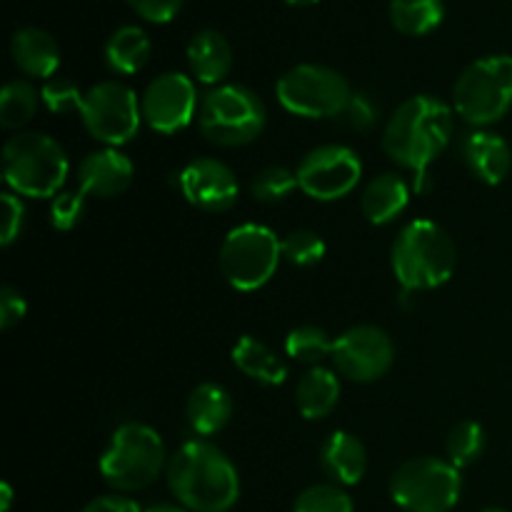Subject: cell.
<instances>
[{
  "label": "cell",
  "instance_id": "obj_1",
  "mask_svg": "<svg viewBox=\"0 0 512 512\" xmlns=\"http://www.w3.org/2000/svg\"><path fill=\"white\" fill-rule=\"evenodd\" d=\"M168 488L188 512H228L240 498L233 460L205 438L188 440L168 460Z\"/></svg>",
  "mask_w": 512,
  "mask_h": 512
},
{
  "label": "cell",
  "instance_id": "obj_2",
  "mask_svg": "<svg viewBox=\"0 0 512 512\" xmlns=\"http://www.w3.org/2000/svg\"><path fill=\"white\" fill-rule=\"evenodd\" d=\"M455 133V110L438 95H413L395 108L383 128V153L410 173H423L440 158Z\"/></svg>",
  "mask_w": 512,
  "mask_h": 512
},
{
  "label": "cell",
  "instance_id": "obj_3",
  "mask_svg": "<svg viewBox=\"0 0 512 512\" xmlns=\"http://www.w3.org/2000/svg\"><path fill=\"white\" fill-rule=\"evenodd\" d=\"M390 265L405 293L433 290L448 283L458 265V248L448 230L435 220H410L395 235Z\"/></svg>",
  "mask_w": 512,
  "mask_h": 512
},
{
  "label": "cell",
  "instance_id": "obj_4",
  "mask_svg": "<svg viewBox=\"0 0 512 512\" xmlns=\"http://www.w3.org/2000/svg\"><path fill=\"white\" fill-rule=\"evenodd\" d=\"M63 145L38 130H20L3 145V178L15 195L55 198L68 178Z\"/></svg>",
  "mask_w": 512,
  "mask_h": 512
},
{
  "label": "cell",
  "instance_id": "obj_5",
  "mask_svg": "<svg viewBox=\"0 0 512 512\" xmlns=\"http://www.w3.org/2000/svg\"><path fill=\"white\" fill-rule=\"evenodd\" d=\"M165 443L150 425L123 423L100 455V475L118 493L145 490L168 470Z\"/></svg>",
  "mask_w": 512,
  "mask_h": 512
},
{
  "label": "cell",
  "instance_id": "obj_6",
  "mask_svg": "<svg viewBox=\"0 0 512 512\" xmlns=\"http://www.w3.org/2000/svg\"><path fill=\"white\" fill-rule=\"evenodd\" d=\"M268 110L253 88L223 83L200 100V133L220 148H243L265 128Z\"/></svg>",
  "mask_w": 512,
  "mask_h": 512
},
{
  "label": "cell",
  "instance_id": "obj_7",
  "mask_svg": "<svg viewBox=\"0 0 512 512\" xmlns=\"http://www.w3.org/2000/svg\"><path fill=\"white\" fill-rule=\"evenodd\" d=\"M512 108V55H485L470 63L453 85L455 115L488 128Z\"/></svg>",
  "mask_w": 512,
  "mask_h": 512
},
{
  "label": "cell",
  "instance_id": "obj_8",
  "mask_svg": "<svg viewBox=\"0 0 512 512\" xmlns=\"http://www.w3.org/2000/svg\"><path fill=\"white\" fill-rule=\"evenodd\" d=\"M280 258H283V248L273 230L258 223H243L225 235L218 265L230 288L240 293H253L270 283Z\"/></svg>",
  "mask_w": 512,
  "mask_h": 512
},
{
  "label": "cell",
  "instance_id": "obj_9",
  "mask_svg": "<svg viewBox=\"0 0 512 512\" xmlns=\"http://www.w3.org/2000/svg\"><path fill=\"white\" fill-rule=\"evenodd\" d=\"M460 493V470L433 455L405 460L390 475V498L405 512H450L458 505Z\"/></svg>",
  "mask_w": 512,
  "mask_h": 512
},
{
  "label": "cell",
  "instance_id": "obj_10",
  "mask_svg": "<svg viewBox=\"0 0 512 512\" xmlns=\"http://www.w3.org/2000/svg\"><path fill=\"white\" fill-rule=\"evenodd\" d=\"M280 105L300 118H338L348 108L350 83L328 65L300 63L275 85Z\"/></svg>",
  "mask_w": 512,
  "mask_h": 512
},
{
  "label": "cell",
  "instance_id": "obj_11",
  "mask_svg": "<svg viewBox=\"0 0 512 512\" xmlns=\"http://www.w3.org/2000/svg\"><path fill=\"white\" fill-rule=\"evenodd\" d=\"M80 120L95 140L105 143V148H120L138 135L143 110L130 85L103 80L85 93Z\"/></svg>",
  "mask_w": 512,
  "mask_h": 512
},
{
  "label": "cell",
  "instance_id": "obj_12",
  "mask_svg": "<svg viewBox=\"0 0 512 512\" xmlns=\"http://www.w3.org/2000/svg\"><path fill=\"white\" fill-rule=\"evenodd\" d=\"M298 185L308 198L320 203H333L353 193L363 178V163L348 145H318L300 160Z\"/></svg>",
  "mask_w": 512,
  "mask_h": 512
},
{
  "label": "cell",
  "instance_id": "obj_13",
  "mask_svg": "<svg viewBox=\"0 0 512 512\" xmlns=\"http://www.w3.org/2000/svg\"><path fill=\"white\" fill-rule=\"evenodd\" d=\"M335 370L353 383H375L395 360V343L378 325H353L333 343Z\"/></svg>",
  "mask_w": 512,
  "mask_h": 512
},
{
  "label": "cell",
  "instance_id": "obj_14",
  "mask_svg": "<svg viewBox=\"0 0 512 512\" xmlns=\"http://www.w3.org/2000/svg\"><path fill=\"white\" fill-rule=\"evenodd\" d=\"M143 120L155 133L173 135L188 128L198 110V90L193 78L170 70L148 83L140 98Z\"/></svg>",
  "mask_w": 512,
  "mask_h": 512
},
{
  "label": "cell",
  "instance_id": "obj_15",
  "mask_svg": "<svg viewBox=\"0 0 512 512\" xmlns=\"http://www.w3.org/2000/svg\"><path fill=\"white\" fill-rule=\"evenodd\" d=\"M178 188L203 213H228L238 203L240 185L230 165L218 158H195L178 173Z\"/></svg>",
  "mask_w": 512,
  "mask_h": 512
},
{
  "label": "cell",
  "instance_id": "obj_16",
  "mask_svg": "<svg viewBox=\"0 0 512 512\" xmlns=\"http://www.w3.org/2000/svg\"><path fill=\"white\" fill-rule=\"evenodd\" d=\"M135 178L133 160L118 148H100L90 153L78 168V190L90 198L110 200L125 193Z\"/></svg>",
  "mask_w": 512,
  "mask_h": 512
},
{
  "label": "cell",
  "instance_id": "obj_17",
  "mask_svg": "<svg viewBox=\"0 0 512 512\" xmlns=\"http://www.w3.org/2000/svg\"><path fill=\"white\" fill-rule=\"evenodd\" d=\"M460 155H463V163L468 165L470 173L485 185H500L512 168V150L508 140L488 128H475L473 133L465 135Z\"/></svg>",
  "mask_w": 512,
  "mask_h": 512
},
{
  "label": "cell",
  "instance_id": "obj_18",
  "mask_svg": "<svg viewBox=\"0 0 512 512\" xmlns=\"http://www.w3.org/2000/svg\"><path fill=\"white\" fill-rule=\"evenodd\" d=\"M320 468L340 488L358 485L368 470V450L353 433L335 430L320 448Z\"/></svg>",
  "mask_w": 512,
  "mask_h": 512
},
{
  "label": "cell",
  "instance_id": "obj_19",
  "mask_svg": "<svg viewBox=\"0 0 512 512\" xmlns=\"http://www.w3.org/2000/svg\"><path fill=\"white\" fill-rule=\"evenodd\" d=\"M10 55L18 65L20 73L28 78L50 80L60 65V45L48 30L43 28H20L10 40Z\"/></svg>",
  "mask_w": 512,
  "mask_h": 512
},
{
  "label": "cell",
  "instance_id": "obj_20",
  "mask_svg": "<svg viewBox=\"0 0 512 512\" xmlns=\"http://www.w3.org/2000/svg\"><path fill=\"white\" fill-rule=\"evenodd\" d=\"M188 65L190 73L198 83L203 85H223L228 78L230 68H233V48H230L228 38L218 30H200L190 38L188 50Z\"/></svg>",
  "mask_w": 512,
  "mask_h": 512
},
{
  "label": "cell",
  "instance_id": "obj_21",
  "mask_svg": "<svg viewBox=\"0 0 512 512\" xmlns=\"http://www.w3.org/2000/svg\"><path fill=\"white\" fill-rule=\"evenodd\" d=\"M233 418V398L218 383H200L185 403V420L193 435L208 440L218 435Z\"/></svg>",
  "mask_w": 512,
  "mask_h": 512
},
{
  "label": "cell",
  "instance_id": "obj_22",
  "mask_svg": "<svg viewBox=\"0 0 512 512\" xmlns=\"http://www.w3.org/2000/svg\"><path fill=\"white\" fill-rule=\"evenodd\" d=\"M410 203V185L398 173L375 175L360 193V210L373 225H388Z\"/></svg>",
  "mask_w": 512,
  "mask_h": 512
},
{
  "label": "cell",
  "instance_id": "obj_23",
  "mask_svg": "<svg viewBox=\"0 0 512 512\" xmlns=\"http://www.w3.org/2000/svg\"><path fill=\"white\" fill-rule=\"evenodd\" d=\"M295 403L305 420L328 418L340 403V378L333 370L315 365L300 378L295 388Z\"/></svg>",
  "mask_w": 512,
  "mask_h": 512
},
{
  "label": "cell",
  "instance_id": "obj_24",
  "mask_svg": "<svg viewBox=\"0 0 512 512\" xmlns=\"http://www.w3.org/2000/svg\"><path fill=\"white\" fill-rule=\"evenodd\" d=\"M153 53L148 33L138 25H123L108 38L103 48V58L108 70L115 75H135L145 68Z\"/></svg>",
  "mask_w": 512,
  "mask_h": 512
},
{
  "label": "cell",
  "instance_id": "obj_25",
  "mask_svg": "<svg viewBox=\"0 0 512 512\" xmlns=\"http://www.w3.org/2000/svg\"><path fill=\"white\" fill-rule=\"evenodd\" d=\"M233 365L248 378L258 380L260 385H283L285 378H288V365L273 353L265 343H260L253 335H243L238 343L233 345Z\"/></svg>",
  "mask_w": 512,
  "mask_h": 512
},
{
  "label": "cell",
  "instance_id": "obj_26",
  "mask_svg": "<svg viewBox=\"0 0 512 512\" xmlns=\"http://www.w3.org/2000/svg\"><path fill=\"white\" fill-rule=\"evenodd\" d=\"M445 18L443 0H390V23L413 38L433 33Z\"/></svg>",
  "mask_w": 512,
  "mask_h": 512
},
{
  "label": "cell",
  "instance_id": "obj_27",
  "mask_svg": "<svg viewBox=\"0 0 512 512\" xmlns=\"http://www.w3.org/2000/svg\"><path fill=\"white\" fill-rule=\"evenodd\" d=\"M40 93L28 80H10L0 93V125L5 130H20L35 118L40 105Z\"/></svg>",
  "mask_w": 512,
  "mask_h": 512
},
{
  "label": "cell",
  "instance_id": "obj_28",
  "mask_svg": "<svg viewBox=\"0 0 512 512\" xmlns=\"http://www.w3.org/2000/svg\"><path fill=\"white\" fill-rule=\"evenodd\" d=\"M445 453H448V463H453L458 470L478 463L480 455L485 453L483 425L475 420H463V423L453 425L445 438Z\"/></svg>",
  "mask_w": 512,
  "mask_h": 512
},
{
  "label": "cell",
  "instance_id": "obj_29",
  "mask_svg": "<svg viewBox=\"0 0 512 512\" xmlns=\"http://www.w3.org/2000/svg\"><path fill=\"white\" fill-rule=\"evenodd\" d=\"M333 343L335 340H330V335L318 325H300V328L288 333L285 353H288V358L315 368V365H320L325 358L333 355Z\"/></svg>",
  "mask_w": 512,
  "mask_h": 512
},
{
  "label": "cell",
  "instance_id": "obj_30",
  "mask_svg": "<svg viewBox=\"0 0 512 512\" xmlns=\"http://www.w3.org/2000/svg\"><path fill=\"white\" fill-rule=\"evenodd\" d=\"M298 188V175L293 170L283 168V165H268L250 183V193L260 203H280V200H288Z\"/></svg>",
  "mask_w": 512,
  "mask_h": 512
},
{
  "label": "cell",
  "instance_id": "obj_31",
  "mask_svg": "<svg viewBox=\"0 0 512 512\" xmlns=\"http://www.w3.org/2000/svg\"><path fill=\"white\" fill-rule=\"evenodd\" d=\"M293 512H355L353 498L335 483H318L295 498Z\"/></svg>",
  "mask_w": 512,
  "mask_h": 512
},
{
  "label": "cell",
  "instance_id": "obj_32",
  "mask_svg": "<svg viewBox=\"0 0 512 512\" xmlns=\"http://www.w3.org/2000/svg\"><path fill=\"white\" fill-rule=\"evenodd\" d=\"M283 258L295 268H313L325 258V240L315 230L300 228L280 240Z\"/></svg>",
  "mask_w": 512,
  "mask_h": 512
},
{
  "label": "cell",
  "instance_id": "obj_33",
  "mask_svg": "<svg viewBox=\"0 0 512 512\" xmlns=\"http://www.w3.org/2000/svg\"><path fill=\"white\" fill-rule=\"evenodd\" d=\"M40 98H43L45 108L50 113H73L78 110L80 113V105H83L85 93H80L78 83L70 78H50L45 80L43 88H40Z\"/></svg>",
  "mask_w": 512,
  "mask_h": 512
},
{
  "label": "cell",
  "instance_id": "obj_34",
  "mask_svg": "<svg viewBox=\"0 0 512 512\" xmlns=\"http://www.w3.org/2000/svg\"><path fill=\"white\" fill-rule=\"evenodd\" d=\"M85 195L80 190H60L50 198V225L55 230H73L83 220Z\"/></svg>",
  "mask_w": 512,
  "mask_h": 512
},
{
  "label": "cell",
  "instance_id": "obj_35",
  "mask_svg": "<svg viewBox=\"0 0 512 512\" xmlns=\"http://www.w3.org/2000/svg\"><path fill=\"white\" fill-rule=\"evenodd\" d=\"M378 120H380V105L375 103L373 95L353 93L348 108L343 110V123L348 125V128L365 133V130L375 128Z\"/></svg>",
  "mask_w": 512,
  "mask_h": 512
},
{
  "label": "cell",
  "instance_id": "obj_36",
  "mask_svg": "<svg viewBox=\"0 0 512 512\" xmlns=\"http://www.w3.org/2000/svg\"><path fill=\"white\" fill-rule=\"evenodd\" d=\"M25 205L20 195L3 193V228H0V245H13L23 233Z\"/></svg>",
  "mask_w": 512,
  "mask_h": 512
},
{
  "label": "cell",
  "instance_id": "obj_37",
  "mask_svg": "<svg viewBox=\"0 0 512 512\" xmlns=\"http://www.w3.org/2000/svg\"><path fill=\"white\" fill-rule=\"evenodd\" d=\"M185 0H128L130 8L148 23H170L180 13Z\"/></svg>",
  "mask_w": 512,
  "mask_h": 512
},
{
  "label": "cell",
  "instance_id": "obj_38",
  "mask_svg": "<svg viewBox=\"0 0 512 512\" xmlns=\"http://www.w3.org/2000/svg\"><path fill=\"white\" fill-rule=\"evenodd\" d=\"M28 313V303H25L23 293L10 285L0 288V328L10 330L20 323Z\"/></svg>",
  "mask_w": 512,
  "mask_h": 512
},
{
  "label": "cell",
  "instance_id": "obj_39",
  "mask_svg": "<svg viewBox=\"0 0 512 512\" xmlns=\"http://www.w3.org/2000/svg\"><path fill=\"white\" fill-rule=\"evenodd\" d=\"M80 512H143L138 508V503L130 498H125L123 493L118 495H100L93 498Z\"/></svg>",
  "mask_w": 512,
  "mask_h": 512
},
{
  "label": "cell",
  "instance_id": "obj_40",
  "mask_svg": "<svg viewBox=\"0 0 512 512\" xmlns=\"http://www.w3.org/2000/svg\"><path fill=\"white\" fill-rule=\"evenodd\" d=\"M430 188H433V178H430L428 170H423V173H415V183H413L415 193H428Z\"/></svg>",
  "mask_w": 512,
  "mask_h": 512
},
{
  "label": "cell",
  "instance_id": "obj_41",
  "mask_svg": "<svg viewBox=\"0 0 512 512\" xmlns=\"http://www.w3.org/2000/svg\"><path fill=\"white\" fill-rule=\"evenodd\" d=\"M10 503H13V488L8 483L0 485V512H8Z\"/></svg>",
  "mask_w": 512,
  "mask_h": 512
},
{
  "label": "cell",
  "instance_id": "obj_42",
  "mask_svg": "<svg viewBox=\"0 0 512 512\" xmlns=\"http://www.w3.org/2000/svg\"><path fill=\"white\" fill-rule=\"evenodd\" d=\"M143 512H188L183 505H170V503H158V505H150L148 510Z\"/></svg>",
  "mask_w": 512,
  "mask_h": 512
},
{
  "label": "cell",
  "instance_id": "obj_43",
  "mask_svg": "<svg viewBox=\"0 0 512 512\" xmlns=\"http://www.w3.org/2000/svg\"><path fill=\"white\" fill-rule=\"evenodd\" d=\"M288 5H295V8H305V5H313L318 3V0H285Z\"/></svg>",
  "mask_w": 512,
  "mask_h": 512
},
{
  "label": "cell",
  "instance_id": "obj_44",
  "mask_svg": "<svg viewBox=\"0 0 512 512\" xmlns=\"http://www.w3.org/2000/svg\"><path fill=\"white\" fill-rule=\"evenodd\" d=\"M483 512H510V510H503V508H488V510H483Z\"/></svg>",
  "mask_w": 512,
  "mask_h": 512
}]
</instances>
